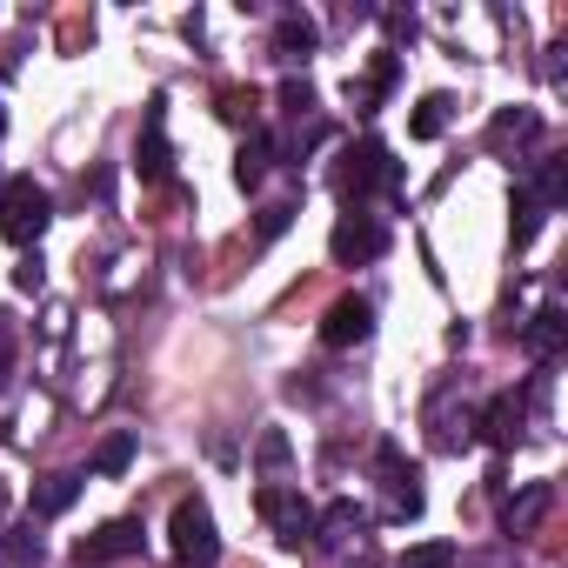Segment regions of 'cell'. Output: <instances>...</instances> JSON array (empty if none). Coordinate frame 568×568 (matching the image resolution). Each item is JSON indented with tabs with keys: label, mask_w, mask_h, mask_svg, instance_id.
<instances>
[{
	"label": "cell",
	"mask_w": 568,
	"mask_h": 568,
	"mask_svg": "<svg viewBox=\"0 0 568 568\" xmlns=\"http://www.w3.org/2000/svg\"><path fill=\"white\" fill-rule=\"evenodd\" d=\"M335 194H342L348 207H362L368 194H402V161H388L382 141H355V148H342V161H335Z\"/></svg>",
	"instance_id": "6da1fadb"
},
{
	"label": "cell",
	"mask_w": 568,
	"mask_h": 568,
	"mask_svg": "<svg viewBox=\"0 0 568 568\" xmlns=\"http://www.w3.org/2000/svg\"><path fill=\"white\" fill-rule=\"evenodd\" d=\"M48 221H54V201H48L41 181H28V174L0 181V234H8L14 247H34L48 234Z\"/></svg>",
	"instance_id": "7a4b0ae2"
},
{
	"label": "cell",
	"mask_w": 568,
	"mask_h": 568,
	"mask_svg": "<svg viewBox=\"0 0 568 568\" xmlns=\"http://www.w3.org/2000/svg\"><path fill=\"white\" fill-rule=\"evenodd\" d=\"M254 508H261V521H267V535H274L281 548H308V541H315V501H308L302 488L267 481V488L254 495Z\"/></svg>",
	"instance_id": "3957f363"
},
{
	"label": "cell",
	"mask_w": 568,
	"mask_h": 568,
	"mask_svg": "<svg viewBox=\"0 0 568 568\" xmlns=\"http://www.w3.org/2000/svg\"><path fill=\"white\" fill-rule=\"evenodd\" d=\"M375 481H382V521H415L422 515V468L395 442L375 448Z\"/></svg>",
	"instance_id": "277c9868"
},
{
	"label": "cell",
	"mask_w": 568,
	"mask_h": 568,
	"mask_svg": "<svg viewBox=\"0 0 568 568\" xmlns=\"http://www.w3.org/2000/svg\"><path fill=\"white\" fill-rule=\"evenodd\" d=\"M168 535H174V561H181V568H214V561H221V535H214V515H207L201 495L174 501Z\"/></svg>",
	"instance_id": "5b68a950"
},
{
	"label": "cell",
	"mask_w": 568,
	"mask_h": 568,
	"mask_svg": "<svg viewBox=\"0 0 568 568\" xmlns=\"http://www.w3.org/2000/svg\"><path fill=\"white\" fill-rule=\"evenodd\" d=\"M428 442L442 448V455H462L468 442H475V408L462 402V382H442L435 395H428Z\"/></svg>",
	"instance_id": "8992f818"
},
{
	"label": "cell",
	"mask_w": 568,
	"mask_h": 568,
	"mask_svg": "<svg viewBox=\"0 0 568 568\" xmlns=\"http://www.w3.org/2000/svg\"><path fill=\"white\" fill-rule=\"evenodd\" d=\"M388 247V227H382V214H368V207H348L342 221H335V234H328V254L342 261V267H362V261H375Z\"/></svg>",
	"instance_id": "52a82bcc"
},
{
	"label": "cell",
	"mask_w": 568,
	"mask_h": 568,
	"mask_svg": "<svg viewBox=\"0 0 568 568\" xmlns=\"http://www.w3.org/2000/svg\"><path fill=\"white\" fill-rule=\"evenodd\" d=\"M368 528H375V515H368V508L335 501V508H322V515H315V548H328V555H355V548H368Z\"/></svg>",
	"instance_id": "ba28073f"
},
{
	"label": "cell",
	"mask_w": 568,
	"mask_h": 568,
	"mask_svg": "<svg viewBox=\"0 0 568 568\" xmlns=\"http://www.w3.org/2000/svg\"><path fill=\"white\" fill-rule=\"evenodd\" d=\"M322 48V28H315V14H302V8H288L274 21V41H267V54H274V68H308V54Z\"/></svg>",
	"instance_id": "9c48e42d"
},
{
	"label": "cell",
	"mask_w": 568,
	"mask_h": 568,
	"mask_svg": "<svg viewBox=\"0 0 568 568\" xmlns=\"http://www.w3.org/2000/svg\"><path fill=\"white\" fill-rule=\"evenodd\" d=\"M521 435H528V402L521 395H495L481 415H475V442H488V448H521Z\"/></svg>",
	"instance_id": "30bf717a"
},
{
	"label": "cell",
	"mask_w": 568,
	"mask_h": 568,
	"mask_svg": "<svg viewBox=\"0 0 568 568\" xmlns=\"http://www.w3.org/2000/svg\"><path fill=\"white\" fill-rule=\"evenodd\" d=\"M128 555H141V521H101L94 535H81V541H74V561H81V568L128 561Z\"/></svg>",
	"instance_id": "8fae6325"
},
{
	"label": "cell",
	"mask_w": 568,
	"mask_h": 568,
	"mask_svg": "<svg viewBox=\"0 0 568 568\" xmlns=\"http://www.w3.org/2000/svg\"><path fill=\"white\" fill-rule=\"evenodd\" d=\"M134 161H141V181H168V174H174V148H168V101H161V94L148 101V121H141V148H134Z\"/></svg>",
	"instance_id": "7c38bea8"
},
{
	"label": "cell",
	"mask_w": 568,
	"mask_h": 568,
	"mask_svg": "<svg viewBox=\"0 0 568 568\" xmlns=\"http://www.w3.org/2000/svg\"><path fill=\"white\" fill-rule=\"evenodd\" d=\"M368 335H375V308H368L362 295H342V302L322 315V342H328V348H362Z\"/></svg>",
	"instance_id": "4fadbf2b"
},
{
	"label": "cell",
	"mask_w": 568,
	"mask_h": 568,
	"mask_svg": "<svg viewBox=\"0 0 568 568\" xmlns=\"http://www.w3.org/2000/svg\"><path fill=\"white\" fill-rule=\"evenodd\" d=\"M515 335H521V348H528L535 362H555L561 342H568V315H561V302H541L528 322H515Z\"/></svg>",
	"instance_id": "5bb4252c"
},
{
	"label": "cell",
	"mask_w": 568,
	"mask_h": 568,
	"mask_svg": "<svg viewBox=\"0 0 568 568\" xmlns=\"http://www.w3.org/2000/svg\"><path fill=\"white\" fill-rule=\"evenodd\" d=\"M541 141V114L535 108H501L495 121H488V148L495 154H521V148H535Z\"/></svg>",
	"instance_id": "9a60e30c"
},
{
	"label": "cell",
	"mask_w": 568,
	"mask_h": 568,
	"mask_svg": "<svg viewBox=\"0 0 568 568\" xmlns=\"http://www.w3.org/2000/svg\"><path fill=\"white\" fill-rule=\"evenodd\" d=\"M548 508H555V488H548V481H528L521 495L501 501V535H535Z\"/></svg>",
	"instance_id": "2e32d148"
},
{
	"label": "cell",
	"mask_w": 568,
	"mask_h": 568,
	"mask_svg": "<svg viewBox=\"0 0 568 568\" xmlns=\"http://www.w3.org/2000/svg\"><path fill=\"white\" fill-rule=\"evenodd\" d=\"M81 481H88V475H74V468H61V475H41V481H34V515H41V521L68 515V508L81 501Z\"/></svg>",
	"instance_id": "e0dca14e"
},
{
	"label": "cell",
	"mask_w": 568,
	"mask_h": 568,
	"mask_svg": "<svg viewBox=\"0 0 568 568\" xmlns=\"http://www.w3.org/2000/svg\"><path fill=\"white\" fill-rule=\"evenodd\" d=\"M267 168H274V134H267V128H254V134L241 141V154H234V181H241V187H261V181H267Z\"/></svg>",
	"instance_id": "ac0fdd59"
},
{
	"label": "cell",
	"mask_w": 568,
	"mask_h": 568,
	"mask_svg": "<svg viewBox=\"0 0 568 568\" xmlns=\"http://www.w3.org/2000/svg\"><path fill=\"white\" fill-rule=\"evenodd\" d=\"M521 194H528V201H535L541 214H548V207H561V201H568V154H548V161L535 168V181H528Z\"/></svg>",
	"instance_id": "d6986e66"
},
{
	"label": "cell",
	"mask_w": 568,
	"mask_h": 568,
	"mask_svg": "<svg viewBox=\"0 0 568 568\" xmlns=\"http://www.w3.org/2000/svg\"><path fill=\"white\" fill-rule=\"evenodd\" d=\"M448 121H455V94H422L415 114H408V134H415V141H442Z\"/></svg>",
	"instance_id": "ffe728a7"
},
{
	"label": "cell",
	"mask_w": 568,
	"mask_h": 568,
	"mask_svg": "<svg viewBox=\"0 0 568 568\" xmlns=\"http://www.w3.org/2000/svg\"><path fill=\"white\" fill-rule=\"evenodd\" d=\"M395 68H402V61H395V54L382 48V54H375V68H368L362 81H348V101H355V108L368 114V108H375V101H382V94L395 88Z\"/></svg>",
	"instance_id": "44dd1931"
},
{
	"label": "cell",
	"mask_w": 568,
	"mask_h": 568,
	"mask_svg": "<svg viewBox=\"0 0 568 568\" xmlns=\"http://www.w3.org/2000/svg\"><path fill=\"white\" fill-rule=\"evenodd\" d=\"M41 561H48V548L34 528H0V568H41Z\"/></svg>",
	"instance_id": "7402d4cb"
},
{
	"label": "cell",
	"mask_w": 568,
	"mask_h": 568,
	"mask_svg": "<svg viewBox=\"0 0 568 568\" xmlns=\"http://www.w3.org/2000/svg\"><path fill=\"white\" fill-rule=\"evenodd\" d=\"M281 114H288V121H322V101H315V88L308 81H281Z\"/></svg>",
	"instance_id": "603a6c76"
},
{
	"label": "cell",
	"mask_w": 568,
	"mask_h": 568,
	"mask_svg": "<svg viewBox=\"0 0 568 568\" xmlns=\"http://www.w3.org/2000/svg\"><path fill=\"white\" fill-rule=\"evenodd\" d=\"M455 561H462V555H455V541H415L395 568H455Z\"/></svg>",
	"instance_id": "cb8c5ba5"
},
{
	"label": "cell",
	"mask_w": 568,
	"mask_h": 568,
	"mask_svg": "<svg viewBox=\"0 0 568 568\" xmlns=\"http://www.w3.org/2000/svg\"><path fill=\"white\" fill-rule=\"evenodd\" d=\"M128 462H134V435H108L101 455H94V475H121Z\"/></svg>",
	"instance_id": "d4e9b609"
},
{
	"label": "cell",
	"mask_w": 568,
	"mask_h": 568,
	"mask_svg": "<svg viewBox=\"0 0 568 568\" xmlns=\"http://www.w3.org/2000/svg\"><path fill=\"white\" fill-rule=\"evenodd\" d=\"M14 362H21V328L14 315H0V382H14Z\"/></svg>",
	"instance_id": "484cf974"
},
{
	"label": "cell",
	"mask_w": 568,
	"mask_h": 568,
	"mask_svg": "<svg viewBox=\"0 0 568 568\" xmlns=\"http://www.w3.org/2000/svg\"><path fill=\"white\" fill-rule=\"evenodd\" d=\"M535 227H541V207H535L528 194H515V247H528V241H535Z\"/></svg>",
	"instance_id": "4316f807"
},
{
	"label": "cell",
	"mask_w": 568,
	"mask_h": 568,
	"mask_svg": "<svg viewBox=\"0 0 568 568\" xmlns=\"http://www.w3.org/2000/svg\"><path fill=\"white\" fill-rule=\"evenodd\" d=\"M254 455H261V468H288V435H281V428H267Z\"/></svg>",
	"instance_id": "83f0119b"
},
{
	"label": "cell",
	"mask_w": 568,
	"mask_h": 568,
	"mask_svg": "<svg viewBox=\"0 0 568 568\" xmlns=\"http://www.w3.org/2000/svg\"><path fill=\"white\" fill-rule=\"evenodd\" d=\"M221 114H227V121H254V94L227 88V94H221Z\"/></svg>",
	"instance_id": "f1b7e54d"
},
{
	"label": "cell",
	"mask_w": 568,
	"mask_h": 568,
	"mask_svg": "<svg viewBox=\"0 0 568 568\" xmlns=\"http://www.w3.org/2000/svg\"><path fill=\"white\" fill-rule=\"evenodd\" d=\"M288 214H295V207H288V201H281V207H267V214H261V241H274V234H281V227H288Z\"/></svg>",
	"instance_id": "f546056e"
},
{
	"label": "cell",
	"mask_w": 568,
	"mask_h": 568,
	"mask_svg": "<svg viewBox=\"0 0 568 568\" xmlns=\"http://www.w3.org/2000/svg\"><path fill=\"white\" fill-rule=\"evenodd\" d=\"M14 281H21V288H41V254H28V261L14 267Z\"/></svg>",
	"instance_id": "4dcf8cb0"
},
{
	"label": "cell",
	"mask_w": 568,
	"mask_h": 568,
	"mask_svg": "<svg viewBox=\"0 0 568 568\" xmlns=\"http://www.w3.org/2000/svg\"><path fill=\"white\" fill-rule=\"evenodd\" d=\"M0 521H8V488H0Z\"/></svg>",
	"instance_id": "1f68e13d"
}]
</instances>
